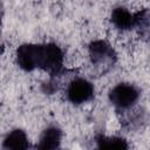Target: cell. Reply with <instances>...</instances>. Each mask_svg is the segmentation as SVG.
<instances>
[{
  "label": "cell",
  "mask_w": 150,
  "mask_h": 150,
  "mask_svg": "<svg viewBox=\"0 0 150 150\" xmlns=\"http://www.w3.org/2000/svg\"><path fill=\"white\" fill-rule=\"evenodd\" d=\"M61 137H62V134H61V130L60 129H57L56 127L47 128L42 132V135L40 137L38 148L39 149H47V150H49V149H56L60 145Z\"/></svg>",
  "instance_id": "cell-8"
},
{
  "label": "cell",
  "mask_w": 150,
  "mask_h": 150,
  "mask_svg": "<svg viewBox=\"0 0 150 150\" xmlns=\"http://www.w3.org/2000/svg\"><path fill=\"white\" fill-rule=\"evenodd\" d=\"M111 22L116 28L121 30H127L131 29L136 25L137 16L131 14L124 7H116L111 12Z\"/></svg>",
  "instance_id": "cell-6"
},
{
  "label": "cell",
  "mask_w": 150,
  "mask_h": 150,
  "mask_svg": "<svg viewBox=\"0 0 150 150\" xmlns=\"http://www.w3.org/2000/svg\"><path fill=\"white\" fill-rule=\"evenodd\" d=\"M63 62V53L59 46L55 43L40 45V59L39 68L45 69L48 73H57Z\"/></svg>",
  "instance_id": "cell-1"
},
{
  "label": "cell",
  "mask_w": 150,
  "mask_h": 150,
  "mask_svg": "<svg viewBox=\"0 0 150 150\" xmlns=\"http://www.w3.org/2000/svg\"><path fill=\"white\" fill-rule=\"evenodd\" d=\"M89 55L91 62L95 66H102L110 63L115 59V54L112 48L102 40H97L90 43L89 46Z\"/></svg>",
  "instance_id": "cell-5"
},
{
  "label": "cell",
  "mask_w": 150,
  "mask_h": 150,
  "mask_svg": "<svg viewBox=\"0 0 150 150\" xmlns=\"http://www.w3.org/2000/svg\"><path fill=\"white\" fill-rule=\"evenodd\" d=\"M94 96V87L86 79H76L70 82L67 89V97L74 104L88 102Z\"/></svg>",
  "instance_id": "cell-3"
},
{
  "label": "cell",
  "mask_w": 150,
  "mask_h": 150,
  "mask_svg": "<svg viewBox=\"0 0 150 150\" xmlns=\"http://www.w3.org/2000/svg\"><path fill=\"white\" fill-rule=\"evenodd\" d=\"M139 91L137 88L129 83H120L115 86L109 93L110 102L120 109H128L138 100Z\"/></svg>",
  "instance_id": "cell-2"
},
{
  "label": "cell",
  "mask_w": 150,
  "mask_h": 150,
  "mask_svg": "<svg viewBox=\"0 0 150 150\" xmlns=\"http://www.w3.org/2000/svg\"><path fill=\"white\" fill-rule=\"evenodd\" d=\"M96 142L100 148H127L128 146L122 138H117V137L100 136Z\"/></svg>",
  "instance_id": "cell-9"
},
{
  "label": "cell",
  "mask_w": 150,
  "mask_h": 150,
  "mask_svg": "<svg viewBox=\"0 0 150 150\" xmlns=\"http://www.w3.org/2000/svg\"><path fill=\"white\" fill-rule=\"evenodd\" d=\"M29 146L28 138L25 131L20 129H14L4 139V148L5 149H13V150H21L27 149Z\"/></svg>",
  "instance_id": "cell-7"
},
{
  "label": "cell",
  "mask_w": 150,
  "mask_h": 150,
  "mask_svg": "<svg viewBox=\"0 0 150 150\" xmlns=\"http://www.w3.org/2000/svg\"><path fill=\"white\" fill-rule=\"evenodd\" d=\"M40 59V45L25 43L21 45L16 50V62L20 68L26 71L39 68Z\"/></svg>",
  "instance_id": "cell-4"
}]
</instances>
